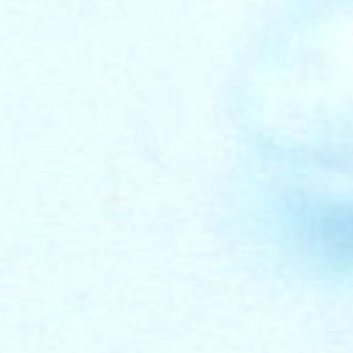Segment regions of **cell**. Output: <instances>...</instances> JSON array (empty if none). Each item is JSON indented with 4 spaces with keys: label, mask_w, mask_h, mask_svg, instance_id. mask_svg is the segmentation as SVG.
Instances as JSON below:
<instances>
[{
    "label": "cell",
    "mask_w": 353,
    "mask_h": 353,
    "mask_svg": "<svg viewBox=\"0 0 353 353\" xmlns=\"http://www.w3.org/2000/svg\"><path fill=\"white\" fill-rule=\"evenodd\" d=\"M320 243L336 262L353 265V210H339L320 221Z\"/></svg>",
    "instance_id": "1"
}]
</instances>
